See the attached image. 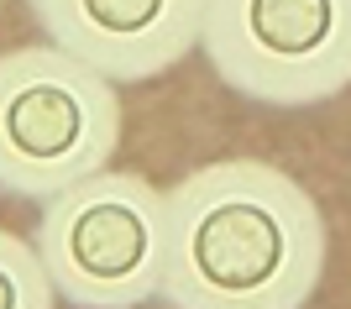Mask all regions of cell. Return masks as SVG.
<instances>
[{"instance_id": "obj_1", "label": "cell", "mask_w": 351, "mask_h": 309, "mask_svg": "<svg viewBox=\"0 0 351 309\" xmlns=\"http://www.w3.org/2000/svg\"><path fill=\"white\" fill-rule=\"evenodd\" d=\"M168 199L162 294L173 309H304L325 273V221L263 158L189 168Z\"/></svg>"}, {"instance_id": "obj_2", "label": "cell", "mask_w": 351, "mask_h": 309, "mask_svg": "<svg viewBox=\"0 0 351 309\" xmlns=\"http://www.w3.org/2000/svg\"><path fill=\"white\" fill-rule=\"evenodd\" d=\"M121 147L116 84L53 42L0 58V194L53 199L110 168Z\"/></svg>"}, {"instance_id": "obj_3", "label": "cell", "mask_w": 351, "mask_h": 309, "mask_svg": "<svg viewBox=\"0 0 351 309\" xmlns=\"http://www.w3.org/2000/svg\"><path fill=\"white\" fill-rule=\"evenodd\" d=\"M37 251L73 309H142L162 294L168 199L142 173L105 168L53 194L37 221Z\"/></svg>"}, {"instance_id": "obj_4", "label": "cell", "mask_w": 351, "mask_h": 309, "mask_svg": "<svg viewBox=\"0 0 351 309\" xmlns=\"http://www.w3.org/2000/svg\"><path fill=\"white\" fill-rule=\"evenodd\" d=\"M199 47L257 105H325L351 84V0H205Z\"/></svg>"}, {"instance_id": "obj_5", "label": "cell", "mask_w": 351, "mask_h": 309, "mask_svg": "<svg viewBox=\"0 0 351 309\" xmlns=\"http://www.w3.org/2000/svg\"><path fill=\"white\" fill-rule=\"evenodd\" d=\"M53 47L110 84H147L199 47L205 0H32Z\"/></svg>"}, {"instance_id": "obj_6", "label": "cell", "mask_w": 351, "mask_h": 309, "mask_svg": "<svg viewBox=\"0 0 351 309\" xmlns=\"http://www.w3.org/2000/svg\"><path fill=\"white\" fill-rule=\"evenodd\" d=\"M0 309H58L37 241H21L16 231H0Z\"/></svg>"}]
</instances>
